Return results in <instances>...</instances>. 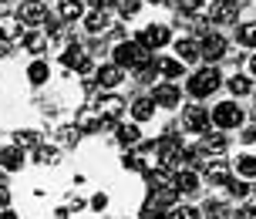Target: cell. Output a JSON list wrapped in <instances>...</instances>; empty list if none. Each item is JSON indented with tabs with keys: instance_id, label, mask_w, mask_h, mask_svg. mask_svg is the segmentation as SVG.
Masks as SVG:
<instances>
[{
	"instance_id": "6da1fadb",
	"label": "cell",
	"mask_w": 256,
	"mask_h": 219,
	"mask_svg": "<svg viewBox=\"0 0 256 219\" xmlns=\"http://www.w3.org/2000/svg\"><path fill=\"white\" fill-rule=\"evenodd\" d=\"M115 64L118 68H145L152 64V51L138 40H122L115 48Z\"/></svg>"
},
{
	"instance_id": "7a4b0ae2",
	"label": "cell",
	"mask_w": 256,
	"mask_h": 219,
	"mask_svg": "<svg viewBox=\"0 0 256 219\" xmlns=\"http://www.w3.org/2000/svg\"><path fill=\"white\" fill-rule=\"evenodd\" d=\"M219 81H222V74H219L216 68H202V71H196V74L189 78L186 91H189L192 98H206V94H212V91L219 88Z\"/></svg>"
},
{
	"instance_id": "3957f363",
	"label": "cell",
	"mask_w": 256,
	"mask_h": 219,
	"mask_svg": "<svg viewBox=\"0 0 256 219\" xmlns=\"http://www.w3.org/2000/svg\"><path fill=\"white\" fill-rule=\"evenodd\" d=\"M212 122H216L219 128H240L243 125V108L236 102H222L212 108Z\"/></svg>"
},
{
	"instance_id": "277c9868",
	"label": "cell",
	"mask_w": 256,
	"mask_h": 219,
	"mask_svg": "<svg viewBox=\"0 0 256 219\" xmlns=\"http://www.w3.org/2000/svg\"><path fill=\"white\" fill-rule=\"evenodd\" d=\"M182 125H186L192 135H206V132H209V108L189 104V108L182 112Z\"/></svg>"
},
{
	"instance_id": "5b68a950",
	"label": "cell",
	"mask_w": 256,
	"mask_h": 219,
	"mask_svg": "<svg viewBox=\"0 0 256 219\" xmlns=\"http://www.w3.org/2000/svg\"><path fill=\"white\" fill-rule=\"evenodd\" d=\"M17 17H20V24L44 27L51 14H48V4H44V0H27V4H20V14H17Z\"/></svg>"
},
{
	"instance_id": "8992f818",
	"label": "cell",
	"mask_w": 256,
	"mask_h": 219,
	"mask_svg": "<svg viewBox=\"0 0 256 219\" xmlns=\"http://www.w3.org/2000/svg\"><path fill=\"white\" fill-rule=\"evenodd\" d=\"M125 108H128L125 98H118V94H104V98H98V104H94V112H98L104 122H112V125L122 118V112H125Z\"/></svg>"
},
{
	"instance_id": "52a82bcc",
	"label": "cell",
	"mask_w": 256,
	"mask_h": 219,
	"mask_svg": "<svg viewBox=\"0 0 256 219\" xmlns=\"http://www.w3.org/2000/svg\"><path fill=\"white\" fill-rule=\"evenodd\" d=\"M236 17H240V0H216L209 10L212 24H236Z\"/></svg>"
},
{
	"instance_id": "ba28073f",
	"label": "cell",
	"mask_w": 256,
	"mask_h": 219,
	"mask_svg": "<svg viewBox=\"0 0 256 219\" xmlns=\"http://www.w3.org/2000/svg\"><path fill=\"white\" fill-rule=\"evenodd\" d=\"M152 102L158 104V108H179V102H182L179 84H172V81H162V84H155Z\"/></svg>"
},
{
	"instance_id": "9c48e42d",
	"label": "cell",
	"mask_w": 256,
	"mask_h": 219,
	"mask_svg": "<svg viewBox=\"0 0 256 219\" xmlns=\"http://www.w3.org/2000/svg\"><path fill=\"white\" fill-rule=\"evenodd\" d=\"M61 61H64L68 68H78L81 74H91V71H94V61L84 54V48H81V44H71V48L61 54Z\"/></svg>"
},
{
	"instance_id": "30bf717a",
	"label": "cell",
	"mask_w": 256,
	"mask_h": 219,
	"mask_svg": "<svg viewBox=\"0 0 256 219\" xmlns=\"http://www.w3.org/2000/svg\"><path fill=\"white\" fill-rule=\"evenodd\" d=\"M138 44H145L148 51L152 48H162V44H168V27H162V24H148L145 30L138 34Z\"/></svg>"
},
{
	"instance_id": "8fae6325",
	"label": "cell",
	"mask_w": 256,
	"mask_h": 219,
	"mask_svg": "<svg viewBox=\"0 0 256 219\" xmlns=\"http://www.w3.org/2000/svg\"><path fill=\"white\" fill-rule=\"evenodd\" d=\"M74 125L81 128V135H84V132H102V128H108L112 122H104V118L98 115L94 108H81V115H78V122H74Z\"/></svg>"
},
{
	"instance_id": "7c38bea8",
	"label": "cell",
	"mask_w": 256,
	"mask_h": 219,
	"mask_svg": "<svg viewBox=\"0 0 256 219\" xmlns=\"http://www.w3.org/2000/svg\"><path fill=\"white\" fill-rule=\"evenodd\" d=\"M222 54H226V38L209 34V38L202 40V58H206V61H219Z\"/></svg>"
},
{
	"instance_id": "4fadbf2b",
	"label": "cell",
	"mask_w": 256,
	"mask_h": 219,
	"mask_svg": "<svg viewBox=\"0 0 256 219\" xmlns=\"http://www.w3.org/2000/svg\"><path fill=\"white\" fill-rule=\"evenodd\" d=\"M176 54H179L182 64H189V61H196V58H202V44L199 40H176Z\"/></svg>"
},
{
	"instance_id": "5bb4252c",
	"label": "cell",
	"mask_w": 256,
	"mask_h": 219,
	"mask_svg": "<svg viewBox=\"0 0 256 219\" xmlns=\"http://www.w3.org/2000/svg\"><path fill=\"white\" fill-rule=\"evenodd\" d=\"M226 148H230L226 135H209V132H206V138L199 142V152H202V155H222Z\"/></svg>"
},
{
	"instance_id": "9a60e30c",
	"label": "cell",
	"mask_w": 256,
	"mask_h": 219,
	"mask_svg": "<svg viewBox=\"0 0 256 219\" xmlns=\"http://www.w3.org/2000/svg\"><path fill=\"white\" fill-rule=\"evenodd\" d=\"M122 71H125V68H118V64H102L98 68V84H102V88L122 84Z\"/></svg>"
},
{
	"instance_id": "2e32d148",
	"label": "cell",
	"mask_w": 256,
	"mask_h": 219,
	"mask_svg": "<svg viewBox=\"0 0 256 219\" xmlns=\"http://www.w3.org/2000/svg\"><path fill=\"white\" fill-rule=\"evenodd\" d=\"M24 34V27H20V17H14V14H7V17H0V38L4 40H14Z\"/></svg>"
},
{
	"instance_id": "e0dca14e",
	"label": "cell",
	"mask_w": 256,
	"mask_h": 219,
	"mask_svg": "<svg viewBox=\"0 0 256 219\" xmlns=\"http://www.w3.org/2000/svg\"><path fill=\"white\" fill-rule=\"evenodd\" d=\"M0 166L7 168V172H17V168L24 166V152L14 145V148H0Z\"/></svg>"
},
{
	"instance_id": "ac0fdd59",
	"label": "cell",
	"mask_w": 256,
	"mask_h": 219,
	"mask_svg": "<svg viewBox=\"0 0 256 219\" xmlns=\"http://www.w3.org/2000/svg\"><path fill=\"white\" fill-rule=\"evenodd\" d=\"M176 189L186 192V196H192V192H199V179L192 176L189 168H179V172H176Z\"/></svg>"
},
{
	"instance_id": "d6986e66",
	"label": "cell",
	"mask_w": 256,
	"mask_h": 219,
	"mask_svg": "<svg viewBox=\"0 0 256 219\" xmlns=\"http://www.w3.org/2000/svg\"><path fill=\"white\" fill-rule=\"evenodd\" d=\"M58 14H61L64 20H78L84 14V4L81 0H58Z\"/></svg>"
},
{
	"instance_id": "ffe728a7",
	"label": "cell",
	"mask_w": 256,
	"mask_h": 219,
	"mask_svg": "<svg viewBox=\"0 0 256 219\" xmlns=\"http://www.w3.org/2000/svg\"><path fill=\"white\" fill-rule=\"evenodd\" d=\"M24 48L30 54H40L48 48V30H30V34H24Z\"/></svg>"
},
{
	"instance_id": "44dd1931",
	"label": "cell",
	"mask_w": 256,
	"mask_h": 219,
	"mask_svg": "<svg viewBox=\"0 0 256 219\" xmlns=\"http://www.w3.org/2000/svg\"><path fill=\"white\" fill-rule=\"evenodd\" d=\"M108 17H104L102 10H94V14H88V17H84V30H88V34H104V30H108Z\"/></svg>"
},
{
	"instance_id": "7402d4cb",
	"label": "cell",
	"mask_w": 256,
	"mask_h": 219,
	"mask_svg": "<svg viewBox=\"0 0 256 219\" xmlns=\"http://www.w3.org/2000/svg\"><path fill=\"white\" fill-rule=\"evenodd\" d=\"M132 115L138 118V122H148V118L155 115V102L152 98H135V102H132Z\"/></svg>"
},
{
	"instance_id": "603a6c76",
	"label": "cell",
	"mask_w": 256,
	"mask_h": 219,
	"mask_svg": "<svg viewBox=\"0 0 256 219\" xmlns=\"http://www.w3.org/2000/svg\"><path fill=\"white\" fill-rule=\"evenodd\" d=\"M51 78V68H48V61H34V64L27 68V81L30 84H44Z\"/></svg>"
},
{
	"instance_id": "cb8c5ba5",
	"label": "cell",
	"mask_w": 256,
	"mask_h": 219,
	"mask_svg": "<svg viewBox=\"0 0 256 219\" xmlns=\"http://www.w3.org/2000/svg\"><path fill=\"white\" fill-rule=\"evenodd\" d=\"M155 71H162L166 78H182V61L179 58H162V61H155Z\"/></svg>"
},
{
	"instance_id": "d4e9b609",
	"label": "cell",
	"mask_w": 256,
	"mask_h": 219,
	"mask_svg": "<svg viewBox=\"0 0 256 219\" xmlns=\"http://www.w3.org/2000/svg\"><path fill=\"white\" fill-rule=\"evenodd\" d=\"M14 145H17V148H38L40 135L34 128H24V132H17V135H14Z\"/></svg>"
},
{
	"instance_id": "484cf974",
	"label": "cell",
	"mask_w": 256,
	"mask_h": 219,
	"mask_svg": "<svg viewBox=\"0 0 256 219\" xmlns=\"http://www.w3.org/2000/svg\"><path fill=\"white\" fill-rule=\"evenodd\" d=\"M206 179L216 182V186H226V182H230V168L222 166V162H216V166H206Z\"/></svg>"
},
{
	"instance_id": "4316f807",
	"label": "cell",
	"mask_w": 256,
	"mask_h": 219,
	"mask_svg": "<svg viewBox=\"0 0 256 219\" xmlns=\"http://www.w3.org/2000/svg\"><path fill=\"white\" fill-rule=\"evenodd\" d=\"M236 172L243 179H256V155H240L236 158Z\"/></svg>"
},
{
	"instance_id": "83f0119b",
	"label": "cell",
	"mask_w": 256,
	"mask_h": 219,
	"mask_svg": "<svg viewBox=\"0 0 256 219\" xmlns=\"http://www.w3.org/2000/svg\"><path fill=\"white\" fill-rule=\"evenodd\" d=\"M226 84H230L232 94H250V91H253V81H250L246 74H232L230 81H226Z\"/></svg>"
},
{
	"instance_id": "f1b7e54d",
	"label": "cell",
	"mask_w": 256,
	"mask_h": 219,
	"mask_svg": "<svg viewBox=\"0 0 256 219\" xmlns=\"http://www.w3.org/2000/svg\"><path fill=\"white\" fill-rule=\"evenodd\" d=\"M142 132L135 128V125H118V142L122 145H138Z\"/></svg>"
},
{
	"instance_id": "f546056e",
	"label": "cell",
	"mask_w": 256,
	"mask_h": 219,
	"mask_svg": "<svg viewBox=\"0 0 256 219\" xmlns=\"http://www.w3.org/2000/svg\"><path fill=\"white\" fill-rule=\"evenodd\" d=\"M240 44H246V48H256V24H240Z\"/></svg>"
},
{
	"instance_id": "4dcf8cb0",
	"label": "cell",
	"mask_w": 256,
	"mask_h": 219,
	"mask_svg": "<svg viewBox=\"0 0 256 219\" xmlns=\"http://www.w3.org/2000/svg\"><path fill=\"white\" fill-rule=\"evenodd\" d=\"M58 158H61L58 148H44V145H38V162L40 166H58Z\"/></svg>"
},
{
	"instance_id": "1f68e13d",
	"label": "cell",
	"mask_w": 256,
	"mask_h": 219,
	"mask_svg": "<svg viewBox=\"0 0 256 219\" xmlns=\"http://www.w3.org/2000/svg\"><path fill=\"white\" fill-rule=\"evenodd\" d=\"M206 216L209 219H230V206L226 202H206Z\"/></svg>"
},
{
	"instance_id": "d6a6232c",
	"label": "cell",
	"mask_w": 256,
	"mask_h": 219,
	"mask_svg": "<svg viewBox=\"0 0 256 219\" xmlns=\"http://www.w3.org/2000/svg\"><path fill=\"white\" fill-rule=\"evenodd\" d=\"M58 135H61V145H78V138H81V128H78V125H64Z\"/></svg>"
},
{
	"instance_id": "836d02e7",
	"label": "cell",
	"mask_w": 256,
	"mask_h": 219,
	"mask_svg": "<svg viewBox=\"0 0 256 219\" xmlns=\"http://www.w3.org/2000/svg\"><path fill=\"white\" fill-rule=\"evenodd\" d=\"M226 189H230V196H236V199H243V196L250 192V186H246L243 179H232V176H230V182H226Z\"/></svg>"
},
{
	"instance_id": "e575fe53",
	"label": "cell",
	"mask_w": 256,
	"mask_h": 219,
	"mask_svg": "<svg viewBox=\"0 0 256 219\" xmlns=\"http://www.w3.org/2000/svg\"><path fill=\"white\" fill-rule=\"evenodd\" d=\"M122 166L132 168V172H145V162H142V155H125V158H122Z\"/></svg>"
},
{
	"instance_id": "d590c367",
	"label": "cell",
	"mask_w": 256,
	"mask_h": 219,
	"mask_svg": "<svg viewBox=\"0 0 256 219\" xmlns=\"http://www.w3.org/2000/svg\"><path fill=\"white\" fill-rule=\"evenodd\" d=\"M176 219H199V209H192V206H179L176 212H172Z\"/></svg>"
},
{
	"instance_id": "8d00e7d4",
	"label": "cell",
	"mask_w": 256,
	"mask_h": 219,
	"mask_svg": "<svg viewBox=\"0 0 256 219\" xmlns=\"http://www.w3.org/2000/svg\"><path fill=\"white\" fill-rule=\"evenodd\" d=\"M122 14H125V17H135V14H138V4H135V0H125V4H122Z\"/></svg>"
},
{
	"instance_id": "74e56055",
	"label": "cell",
	"mask_w": 256,
	"mask_h": 219,
	"mask_svg": "<svg viewBox=\"0 0 256 219\" xmlns=\"http://www.w3.org/2000/svg\"><path fill=\"white\" fill-rule=\"evenodd\" d=\"M236 219H256V209L253 206H243L240 212H236Z\"/></svg>"
},
{
	"instance_id": "f35d334b",
	"label": "cell",
	"mask_w": 256,
	"mask_h": 219,
	"mask_svg": "<svg viewBox=\"0 0 256 219\" xmlns=\"http://www.w3.org/2000/svg\"><path fill=\"white\" fill-rule=\"evenodd\" d=\"M91 206H94L98 212H102V209L108 206V196H104V192H102V196H94V199H91Z\"/></svg>"
},
{
	"instance_id": "ab89813d",
	"label": "cell",
	"mask_w": 256,
	"mask_h": 219,
	"mask_svg": "<svg viewBox=\"0 0 256 219\" xmlns=\"http://www.w3.org/2000/svg\"><path fill=\"white\" fill-rule=\"evenodd\" d=\"M202 7V0H182V10H199Z\"/></svg>"
},
{
	"instance_id": "60d3db41",
	"label": "cell",
	"mask_w": 256,
	"mask_h": 219,
	"mask_svg": "<svg viewBox=\"0 0 256 219\" xmlns=\"http://www.w3.org/2000/svg\"><path fill=\"white\" fill-rule=\"evenodd\" d=\"M240 138H243V142H256V128H243Z\"/></svg>"
},
{
	"instance_id": "b9f144b4",
	"label": "cell",
	"mask_w": 256,
	"mask_h": 219,
	"mask_svg": "<svg viewBox=\"0 0 256 219\" xmlns=\"http://www.w3.org/2000/svg\"><path fill=\"white\" fill-rule=\"evenodd\" d=\"M7 202H10V192H7V189H4V186H0V209L7 206Z\"/></svg>"
},
{
	"instance_id": "7bdbcfd3",
	"label": "cell",
	"mask_w": 256,
	"mask_h": 219,
	"mask_svg": "<svg viewBox=\"0 0 256 219\" xmlns=\"http://www.w3.org/2000/svg\"><path fill=\"white\" fill-rule=\"evenodd\" d=\"M7 51H10V44H7V40L0 38V58H7Z\"/></svg>"
},
{
	"instance_id": "ee69618b",
	"label": "cell",
	"mask_w": 256,
	"mask_h": 219,
	"mask_svg": "<svg viewBox=\"0 0 256 219\" xmlns=\"http://www.w3.org/2000/svg\"><path fill=\"white\" fill-rule=\"evenodd\" d=\"M0 219H20V216H14V212H7V209H0Z\"/></svg>"
},
{
	"instance_id": "f6af8a7d",
	"label": "cell",
	"mask_w": 256,
	"mask_h": 219,
	"mask_svg": "<svg viewBox=\"0 0 256 219\" xmlns=\"http://www.w3.org/2000/svg\"><path fill=\"white\" fill-rule=\"evenodd\" d=\"M91 7H108V0H88Z\"/></svg>"
},
{
	"instance_id": "bcb514c9",
	"label": "cell",
	"mask_w": 256,
	"mask_h": 219,
	"mask_svg": "<svg viewBox=\"0 0 256 219\" xmlns=\"http://www.w3.org/2000/svg\"><path fill=\"white\" fill-rule=\"evenodd\" d=\"M250 71H253V74H256V58H253V61H250Z\"/></svg>"
},
{
	"instance_id": "7dc6e473",
	"label": "cell",
	"mask_w": 256,
	"mask_h": 219,
	"mask_svg": "<svg viewBox=\"0 0 256 219\" xmlns=\"http://www.w3.org/2000/svg\"><path fill=\"white\" fill-rule=\"evenodd\" d=\"M152 4H166V0H152Z\"/></svg>"
},
{
	"instance_id": "c3c4849f",
	"label": "cell",
	"mask_w": 256,
	"mask_h": 219,
	"mask_svg": "<svg viewBox=\"0 0 256 219\" xmlns=\"http://www.w3.org/2000/svg\"><path fill=\"white\" fill-rule=\"evenodd\" d=\"M148 219H162V216H148Z\"/></svg>"
},
{
	"instance_id": "681fc988",
	"label": "cell",
	"mask_w": 256,
	"mask_h": 219,
	"mask_svg": "<svg viewBox=\"0 0 256 219\" xmlns=\"http://www.w3.org/2000/svg\"><path fill=\"white\" fill-rule=\"evenodd\" d=\"M253 118H256V112H253Z\"/></svg>"
},
{
	"instance_id": "f907efd6",
	"label": "cell",
	"mask_w": 256,
	"mask_h": 219,
	"mask_svg": "<svg viewBox=\"0 0 256 219\" xmlns=\"http://www.w3.org/2000/svg\"><path fill=\"white\" fill-rule=\"evenodd\" d=\"M0 4H4V0H0Z\"/></svg>"
}]
</instances>
